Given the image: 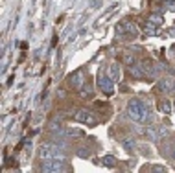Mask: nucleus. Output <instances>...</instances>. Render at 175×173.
<instances>
[{
	"label": "nucleus",
	"instance_id": "nucleus-1",
	"mask_svg": "<svg viewBox=\"0 0 175 173\" xmlns=\"http://www.w3.org/2000/svg\"><path fill=\"white\" fill-rule=\"evenodd\" d=\"M127 114L131 116V120L140 122V123H149L151 122V113H149L146 101H142L138 98L129 99V103H127Z\"/></svg>",
	"mask_w": 175,
	"mask_h": 173
},
{
	"label": "nucleus",
	"instance_id": "nucleus-2",
	"mask_svg": "<svg viewBox=\"0 0 175 173\" xmlns=\"http://www.w3.org/2000/svg\"><path fill=\"white\" fill-rule=\"evenodd\" d=\"M39 156L42 160H46V158H59V160H65V153H63V149L56 146V144H42L39 147Z\"/></svg>",
	"mask_w": 175,
	"mask_h": 173
},
{
	"label": "nucleus",
	"instance_id": "nucleus-3",
	"mask_svg": "<svg viewBox=\"0 0 175 173\" xmlns=\"http://www.w3.org/2000/svg\"><path fill=\"white\" fill-rule=\"evenodd\" d=\"M98 87H100V90H103L107 96L114 92V83H113V79L109 76H98Z\"/></svg>",
	"mask_w": 175,
	"mask_h": 173
},
{
	"label": "nucleus",
	"instance_id": "nucleus-4",
	"mask_svg": "<svg viewBox=\"0 0 175 173\" xmlns=\"http://www.w3.org/2000/svg\"><path fill=\"white\" fill-rule=\"evenodd\" d=\"M76 120L81 122V123H87V125H96V116L92 114V113H89V111H85V109H79L78 113H76Z\"/></svg>",
	"mask_w": 175,
	"mask_h": 173
},
{
	"label": "nucleus",
	"instance_id": "nucleus-5",
	"mask_svg": "<svg viewBox=\"0 0 175 173\" xmlns=\"http://www.w3.org/2000/svg\"><path fill=\"white\" fill-rule=\"evenodd\" d=\"M157 90L158 92H173L175 90V79L173 77H162L158 83H157Z\"/></svg>",
	"mask_w": 175,
	"mask_h": 173
},
{
	"label": "nucleus",
	"instance_id": "nucleus-6",
	"mask_svg": "<svg viewBox=\"0 0 175 173\" xmlns=\"http://www.w3.org/2000/svg\"><path fill=\"white\" fill-rule=\"evenodd\" d=\"M83 83H85V74L83 72H74L72 76H70V87H74V89H81L83 87Z\"/></svg>",
	"mask_w": 175,
	"mask_h": 173
},
{
	"label": "nucleus",
	"instance_id": "nucleus-7",
	"mask_svg": "<svg viewBox=\"0 0 175 173\" xmlns=\"http://www.w3.org/2000/svg\"><path fill=\"white\" fill-rule=\"evenodd\" d=\"M116 31L118 33H125V31H135V24L131 22V20H122V22H118L116 24Z\"/></svg>",
	"mask_w": 175,
	"mask_h": 173
},
{
	"label": "nucleus",
	"instance_id": "nucleus-8",
	"mask_svg": "<svg viewBox=\"0 0 175 173\" xmlns=\"http://www.w3.org/2000/svg\"><path fill=\"white\" fill-rule=\"evenodd\" d=\"M109 77H111L113 81H118V79H120V66H118L116 63H113V65L109 66Z\"/></svg>",
	"mask_w": 175,
	"mask_h": 173
},
{
	"label": "nucleus",
	"instance_id": "nucleus-9",
	"mask_svg": "<svg viewBox=\"0 0 175 173\" xmlns=\"http://www.w3.org/2000/svg\"><path fill=\"white\" fill-rule=\"evenodd\" d=\"M129 74H131L133 77H142V76H146L144 68H142V66H135V65H131V66H129Z\"/></svg>",
	"mask_w": 175,
	"mask_h": 173
},
{
	"label": "nucleus",
	"instance_id": "nucleus-10",
	"mask_svg": "<svg viewBox=\"0 0 175 173\" xmlns=\"http://www.w3.org/2000/svg\"><path fill=\"white\" fill-rule=\"evenodd\" d=\"M100 162H101L103 166H107V168H113V166L116 164V158H114L113 155H107V156H103V158H101Z\"/></svg>",
	"mask_w": 175,
	"mask_h": 173
},
{
	"label": "nucleus",
	"instance_id": "nucleus-11",
	"mask_svg": "<svg viewBox=\"0 0 175 173\" xmlns=\"http://www.w3.org/2000/svg\"><path fill=\"white\" fill-rule=\"evenodd\" d=\"M122 144H124L125 151H133V149L136 147V144H135V140H133V138H124V142H122Z\"/></svg>",
	"mask_w": 175,
	"mask_h": 173
},
{
	"label": "nucleus",
	"instance_id": "nucleus-12",
	"mask_svg": "<svg viewBox=\"0 0 175 173\" xmlns=\"http://www.w3.org/2000/svg\"><path fill=\"white\" fill-rule=\"evenodd\" d=\"M170 105H172L170 101H160V103H158V109H160L162 113H170V111H172V107H170Z\"/></svg>",
	"mask_w": 175,
	"mask_h": 173
},
{
	"label": "nucleus",
	"instance_id": "nucleus-13",
	"mask_svg": "<svg viewBox=\"0 0 175 173\" xmlns=\"http://www.w3.org/2000/svg\"><path fill=\"white\" fill-rule=\"evenodd\" d=\"M149 22H151V24H158V26H160V24H162V17H160V15H149Z\"/></svg>",
	"mask_w": 175,
	"mask_h": 173
},
{
	"label": "nucleus",
	"instance_id": "nucleus-14",
	"mask_svg": "<svg viewBox=\"0 0 175 173\" xmlns=\"http://www.w3.org/2000/svg\"><path fill=\"white\" fill-rule=\"evenodd\" d=\"M90 94H92V90H90V87H89V85H87V87L83 85V87H81V98H89Z\"/></svg>",
	"mask_w": 175,
	"mask_h": 173
},
{
	"label": "nucleus",
	"instance_id": "nucleus-15",
	"mask_svg": "<svg viewBox=\"0 0 175 173\" xmlns=\"http://www.w3.org/2000/svg\"><path fill=\"white\" fill-rule=\"evenodd\" d=\"M50 131H61V123H59L57 120L50 123Z\"/></svg>",
	"mask_w": 175,
	"mask_h": 173
},
{
	"label": "nucleus",
	"instance_id": "nucleus-16",
	"mask_svg": "<svg viewBox=\"0 0 175 173\" xmlns=\"http://www.w3.org/2000/svg\"><path fill=\"white\" fill-rule=\"evenodd\" d=\"M125 63H127V65H129V66H131V65H135V59H133V55H125Z\"/></svg>",
	"mask_w": 175,
	"mask_h": 173
},
{
	"label": "nucleus",
	"instance_id": "nucleus-17",
	"mask_svg": "<svg viewBox=\"0 0 175 173\" xmlns=\"http://www.w3.org/2000/svg\"><path fill=\"white\" fill-rule=\"evenodd\" d=\"M78 155H79V156H89V153H87V151H79Z\"/></svg>",
	"mask_w": 175,
	"mask_h": 173
},
{
	"label": "nucleus",
	"instance_id": "nucleus-18",
	"mask_svg": "<svg viewBox=\"0 0 175 173\" xmlns=\"http://www.w3.org/2000/svg\"><path fill=\"white\" fill-rule=\"evenodd\" d=\"M172 156H173V158H175V147H173V151H172Z\"/></svg>",
	"mask_w": 175,
	"mask_h": 173
},
{
	"label": "nucleus",
	"instance_id": "nucleus-19",
	"mask_svg": "<svg viewBox=\"0 0 175 173\" xmlns=\"http://www.w3.org/2000/svg\"><path fill=\"white\" fill-rule=\"evenodd\" d=\"M173 109H175V101H173Z\"/></svg>",
	"mask_w": 175,
	"mask_h": 173
}]
</instances>
